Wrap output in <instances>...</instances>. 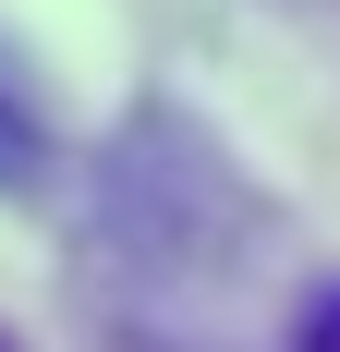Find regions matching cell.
I'll return each instance as SVG.
<instances>
[{
	"mask_svg": "<svg viewBox=\"0 0 340 352\" xmlns=\"http://www.w3.org/2000/svg\"><path fill=\"white\" fill-rule=\"evenodd\" d=\"M36 170H49V122H36V85L0 61V195H25Z\"/></svg>",
	"mask_w": 340,
	"mask_h": 352,
	"instance_id": "1",
	"label": "cell"
},
{
	"mask_svg": "<svg viewBox=\"0 0 340 352\" xmlns=\"http://www.w3.org/2000/svg\"><path fill=\"white\" fill-rule=\"evenodd\" d=\"M292 352H340V280H328V292L304 304V328H292Z\"/></svg>",
	"mask_w": 340,
	"mask_h": 352,
	"instance_id": "2",
	"label": "cell"
},
{
	"mask_svg": "<svg viewBox=\"0 0 340 352\" xmlns=\"http://www.w3.org/2000/svg\"><path fill=\"white\" fill-rule=\"evenodd\" d=\"M0 352H25V340H12V328H0Z\"/></svg>",
	"mask_w": 340,
	"mask_h": 352,
	"instance_id": "3",
	"label": "cell"
}]
</instances>
